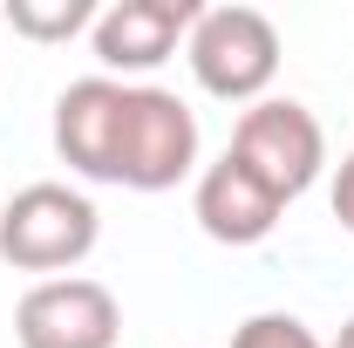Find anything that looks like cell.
<instances>
[{"mask_svg":"<svg viewBox=\"0 0 354 348\" xmlns=\"http://www.w3.org/2000/svg\"><path fill=\"white\" fill-rule=\"evenodd\" d=\"M14 342L21 348H116L123 342V307L88 273L35 280L14 307Z\"/></svg>","mask_w":354,"mask_h":348,"instance_id":"5","label":"cell"},{"mask_svg":"<svg viewBox=\"0 0 354 348\" xmlns=\"http://www.w3.org/2000/svg\"><path fill=\"white\" fill-rule=\"evenodd\" d=\"M232 157L286 205V198H300L313 177L327 171V130H320V116H313L307 103L266 96L252 110H239V123H232Z\"/></svg>","mask_w":354,"mask_h":348,"instance_id":"4","label":"cell"},{"mask_svg":"<svg viewBox=\"0 0 354 348\" xmlns=\"http://www.w3.org/2000/svg\"><path fill=\"white\" fill-rule=\"evenodd\" d=\"M184 62L205 96L252 110V103H266V89L279 76V28L259 7H205L184 42Z\"/></svg>","mask_w":354,"mask_h":348,"instance_id":"3","label":"cell"},{"mask_svg":"<svg viewBox=\"0 0 354 348\" xmlns=\"http://www.w3.org/2000/svg\"><path fill=\"white\" fill-rule=\"evenodd\" d=\"M198 171V116L177 89L123 82V123H116V171L109 184L130 191H171Z\"/></svg>","mask_w":354,"mask_h":348,"instance_id":"2","label":"cell"},{"mask_svg":"<svg viewBox=\"0 0 354 348\" xmlns=\"http://www.w3.org/2000/svg\"><path fill=\"white\" fill-rule=\"evenodd\" d=\"M232 348H327L300 314H252L232 328Z\"/></svg>","mask_w":354,"mask_h":348,"instance_id":"10","label":"cell"},{"mask_svg":"<svg viewBox=\"0 0 354 348\" xmlns=\"http://www.w3.org/2000/svg\"><path fill=\"white\" fill-rule=\"evenodd\" d=\"M116 123H123V82L116 76H82L55 96V150L68 171L109 184L116 171Z\"/></svg>","mask_w":354,"mask_h":348,"instance_id":"7","label":"cell"},{"mask_svg":"<svg viewBox=\"0 0 354 348\" xmlns=\"http://www.w3.org/2000/svg\"><path fill=\"white\" fill-rule=\"evenodd\" d=\"M191 212L205 225V239H218V246H259L266 232L279 225V198L266 191L259 177L245 171L232 150H225L218 164H205L198 171V191H191Z\"/></svg>","mask_w":354,"mask_h":348,"instance_id":"8","label":"cell"},{"mask_svg":"<svg viewBox=\"0 0 354 348\" xmlns=\"http://www.w3.org/2000/svg\"><path fill=\"white\" fill-rule=\"evenodd\" d=\"M327 348H354V321H341V335H334Z\"/></svg>","mask_w":354,"mask_h":348,"instance_id":"12","label":"cell"},{"mask_svg":"<svg viewBox=\"0 0 354 348\" xmlns=\"http://www.w3.org/2000/svg\"><path fill=\"white\" fill-rule=\"evenodd\" d=\"M7 28L21 35V42H68V35H82L95 28V7L88 0H14L7 7Z\"/></svg>","mask_w":354,"mask_h":348,"instance_id":"9","label":"cell"},{"mask_svg":"<svg viewBox=\"0 0 354 348\" xmlns=\"http://www.w3.org/2000/svg\"><path fill=\"white\" fill-rule=\"evenodd\" d=\"M334 218L354 232V150L341 157V171H334Z\"/></svg>","mask_w":354,"mask_h":348,"instance_id":"11","label":"cell"},{"mask_svg":"<svg viewBox=\"0 0 354 348\" xmlns=\"http://www.w3.org/2000/svg\"><path fill=\"white\" fill-rule=\"evenodd\" d=\"M102 239V212L88 205L75 184H21L7 205H0V260L21 266V273H48L62 280L68 266H82Z\"/></svg>","mask_w":354,"mask_h":348,"instance_id":"1","label":"cell"},{"mask_svg":"<svg viewBox=\"0 0 354 348\" xmlns=\"http://www.w3.org/2000/svg\"><path fill=\"white\" fill-rule=\"evenodd\" d=\"M198 0H116L95 14V62L109 76H150L177 55V42H191L198 28Z\"/></svg>","mask_w":354,"mask_h":348,"instance_id":"6","label":"cell"}]
</instances>
